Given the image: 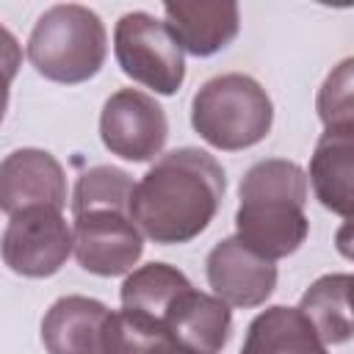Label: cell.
Masks as SVG:
<instances>
[{
  "mask_svg": "<svg viewBox=\"0 0 354 354\" xmlns=\"http://www.w3.org/2000/svg\"><path fill=\"white\" fill-rule=\"evenodd\" d=\"M227 191L221 163L196 147H180L155 160L136 183L133 221L158 246L188 243L216 218Z\"/></svg>",
  "mask_w": 354,
  "mask_h": 354,
  "instance_id": "cell-1",
  "label": "cell"
},
{
  "mask_svg": "<svg viewBox=\"0 0 354 354\" xmlns=\"http://www.w3.org/2000/svg\"><path fill=\"white\" fill-rule=\"evenodd\" d=\"M307 180V171L288 158L257 160L238 185V238L268 260L299 252L310 232L304 216Z\"/></svg>",
  "mask_w": 354,
  "mask_h": 354,
  "instance_id": "cell-2",
  "label": "cell"
},
{
  "mask_svg": "<svg viewBox=\"0 0 354 354\" xmlns=\"http://www.w3.org/2000/svg\"><path fill=\"white\" fill-rule=\"evenodd\" d=\"M108 55V33L102 19L77 3L50 6L28 36V61L33 69L64 86L91 80Z\"/></svg>",
  "mask_w": 354,
  "mask_h": 354,
  "instance_id": "cell-3",
  "label": "cell"
},
{
  "mask_svg": "<svg viewBox=\"0 0 354 354\" xmlns=\"http://www.w3.org/2000/svg\"><path fill=\"white\" fill-rule=\"evenodd\" d=\"M274 124V102L266 88L243 75L227 72L205 80L191 100V127L221 152L260 144Z\"/></svg>",
  "mask_w": 354,
  "mask_h": 354,
  "instance_id": "cell-4",
  "label": "cell"
},
{
  "mask_svg": "<svg viewBox=\"0 0 354 354\" xmlns=\"http://www.w3.org/2000/svg\"><path fill=\"white\" fill-rule=\"evenodd\" d=\"M113 53L122 72L160 97L180 91L185 80V58L166 22L147 11L119 17L113 28Z\"/></svg>",
  "mask_w": 354,
  "mask_h": 354,
  "instance_id": "cell-5",
  "label": "cell"
},
{
  "mask_svg": "<svg viewBox=\"0 0 354 354\" xmlns=\"http://www.w3.org/2000/svg\"><path fill=\"white\" fill-rule=\"evenodd\" d=\"M75 252V235L61 210L28 207L8 216L3 230V263L28 279H44L61 271Z\"/></svg>",
  "mask_w": 354,
  "mask_h": 354,
  "instance_id": "cell-6",
  "label": "cell"
},
{
  "mask_svg": "<svg viewBox=\"0 0 354 354\" xmlns=\"http://www.w3.org/2000/svg\"><path fill=\"white\" fill-rule=\"evenodd\" d=\"M75 257L94 277H122L144 254V235L124 207H88L72 213Z\"/></svg>",
  "mask_w": 354,
  "mask_h": 354,
  "instance_id": "cell-7",
  "label": "cell"
},
{
  "mask_svg": "<svg viewBox=\"0 0 354 354\" xmlns=\"http://www.w3.org/2000/svg\"><path fill=\"white\" fill-rule=\"evenodd\" d=\"M102 147L130 163L155 160L169 138V119L158 100L138 88L113 91L100 113Z\"/></svg>",
  "mask_w": 354,
  "mask_h": 354,
  "instance_id": "cell-8",
  "label": "cell"
},
{
  "mask_svg": "<svg viewBox=\"0 0 354 354\" xmlns=\"http://www.w3.org/2000/svg\"><path fill=\"white\" fill-rule=\"evenodd\" d=\"M207 285L213 296L227 301L230 307H260L277 288V266L274 260L249 249L238 235L221 238L207 260H205Z\"/></svg>",
  "mask_w": 354,
  "mask_h": 354,
  "instance_id": "cell-9",
  "label": "cell"
},
{
  "mask_svg": "<svg viewBox=\"0 0 354 354\" xmlns=\"http://www.w3.org/2000/svg\"><path fill=\"white\" fill-rule=\"evenodd\" d=\"M66 205V174L64 166L47 149L22 147L3 158L0 163V207L14 216L28 207H55Z\"/></svg>",
  "mask_w": 354,
  "mask_h": 354,
  "instance_id": "cell-10",
  "label": "cell"
},
{
  "mask_svg": "<svg viewBox=\"0 0 354 354\" xmlns=\"http://www.w3.org/2000/svg\"><path fill=\"white\" fill-rule=\"evenodd\" d=\"M163 17L180 50L196 58H210L230 47L241 30V11L232 0L163 3Z\"/></svg>",
  "mask_w": 354,
  "mask_h": 354,
  "instance_id": "cell-11",
  "label": "cell"
},
{
  "mask_svg": "<svg viewBox=\"0 0 354 354\" xmlns=\"http://www.w3.org/2000/svg\"><path fill=\"white\" fill-rule=\"evenodd\" d=\"M111 310L88 296H61L41 318L47 354H105Z\"/></svg>",
  "mask_w": 354,
  "mask_h": 354,
  "instance_id": "cell-12",
  "label": "cell"
},
{
  "mask_svg": "<svg viewBox=\"0 0 354 354\" xmlns=\"http://www.w3.org/2000/svg\"><path fill=\"white\" fill-rule=\"evenodd\" d=\"M315 199L335 216H354V124L326 127L310 158Z\"/></svg>",
  "mask_w": 354,
  "mask_h": 354,
  "instance_id": "cell-13",
  "label": "cell"
},
{
  "mask_svg": "<svg viewBox=\"0 0 354 354\" xmlns=\"http://www.w3.org/2000/svg\"><path fill=\"white\" fill-rule=\"evenodd\" d=\"M166 335L202 354H218L232 332V310L218 296L188 288L166 318Z\"/></svg>",
  "mask_w": 354,
  "mask_h": 354,
  "instance_id": "cell-14",
  "label": "cell"
},
{
  "mask_svg": "<svg viewBox=\"0 0 354 354\" xmlns=\"http://www.w3.org/2000/svg\"><path fill=\"white\" fill-rule=\"evenodd\" d=\"M241 354H329L313 321L299 307L274 304L252 318Z\"/></svg>",
  "mask_w": 354,
  "mask_h": 354,
  "instance_id": "cell-15",
  "label": "cell"
},
{
  "mask_svg": "<svg viewBox=\"0 0 354 354\" xmlns=\"http://www.w3.org/2000/svg\"><path fill=\"white\" fill-rule=\"evenodd\" d=\"M194 288L188 282V277L169 266V263H147L141 268H133L119 290L122 299V310H127L130 315H136L138 321L166 332V318L171 313V307L177 304V299Z\"/></svg>",
  "mask_w": 354,
  "mask_h": 354,
  "instance_id": "cell-16",
  "label": "cell"
},
{
  "mask_svg": "<svg viewBox=\"0 0 354 354\" xmlns=\"http://www.w3.org/2000/svg\"><path fill=\"white\" fill-rule=\"evenodd\" d=\"M299 310L313 321L326 346L354 337V274H324L301 296Z\"/></svg>",
  "mask_w": 354,
  "mask_h": 354,
  "instance_id": "cell-17",
  "label": "cell"
},
{
  "mask_svg": "<svg viewBox=\"0 0 354 354\" xmlns=\"http://www.w3.org/2000/svg\"><path fill=\"white\" fill-rule=\"evenodd\" d=\"M136 183L124 169L116 166H91L86 169L72 191V213L88 207H124L130 210Z\"/></svg>",
  "mask_w": 354,
  "mask_h": 354,
  "instance_id": "cell-18",
  "label": "cell"
},
{
  "mask_svg": "<svg viewBox=\"0 0 354 354\" xmlns=\"http://www.w3.org/2000/svg\"><path fill=\"white\" fill-rule=\"evenodd\" d=\"M315 111L324 127L354 124V55L343 58L324 77L315 97Z\"/></svg>",
  "mask_w": 354,
  "mask_h": 354,
  "instance_id": "cell-19",
  "label": "cell"
},
{
  "mask_svg": "<svg viewBox=\"0 0 354 354\" xmlns=\"http://www.w3.org/2000/svg\"><path fill=\"white\" fill-rule=\"evenodd\" d=\"M335 249H337L340 257H346V260L354 263V216L346 218L337 227V232H335Z\"/></svg>",
  "mask_w": 354,
  "mask_h": 354,
  "instance_id": "cell-20",
  "label": "cell"
},
{
  "mask_svg": "<svg viewBox=\"0 0 354 354\" xmlns=\"http://www.w3.org/2000/svg\"><path fill=\"white\" fill-rule=\"evenodd\" d=\"M152 354H202V351H194V348L180 346V343H174V340H166V343H160Z\"/></svg>",
  "mask_w": 354,
  "mask_h": 354,
  "instance_id": "cell-21",
  "label": "cell"
}]
</instances>
